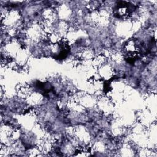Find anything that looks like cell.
Wrapping results in <instances>:
<instances>
[{
    "instance_id": "7a4b0ae2",
    "label": "cell",
    "mask_w": 157,
    "mask_h": 157,
    "mask_svg": "<svg viewBox=\"0 0 157 157\" xmlns=\"http://www.w3.org/2000/svg\"><path fill=\"white\" fill-rule=\"evenodd\" d=\"M58 17L60 18V20L66 21L69 20L72 17V11L69 6L66 4H61L60 5L58 10H56Z\"/></svg>"
},
{
    "instance_id": "6da1fadb",
    "label": "cell",
    "mask_w": 157,
    "mask_h": 157,
    "mask_svg": "<svg viewBox=\"0 0 157 157\" xmlns=\"http://www.w3.org/2000/svg\"><path fill=\"white\" fill-rule=\"evenodd\" d=\"M98 74L102 79L109 80L114 75V69L110 64L106 62L98 69Z\"/></svg>"
}]
</instances>
